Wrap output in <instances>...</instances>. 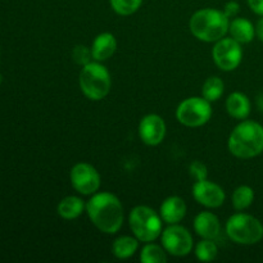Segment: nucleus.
<instances>
[{"instance_id":"obj_1","label":"nucleus","mask_w":263,"mask_h":263,"mask_svg":"<svg viewBox=\"0 0 263 263\" xmlns=\"http://www.w3.org/2000/svg\"><path fill=\"white\" fill-rule=\"evenodd\" d=\"M86 212L95 228L104 234H116L123 225V205L115 194L100 192L86 203Z\"/></svg>"},{"instance_id":"obj_6","label":"nucleus","mask_w":263,"mask_h":263,"mask_svg":"<svg viewBox=\"0 0 263 263\" xmlns=\"http://www.w3.org/2000/svg\"><path fill=\"white\" fill-rule=\"evenodd\" d=\"M226 234L234 243L240 246H253L263 238V225L253 216L236 213L226 222Z\"/></svg>"},{"instance_id":"obj_5","label":"nucleus","mask_w":263,"mask_h":263,"mask_svg":"<svg viewBox=\"0 0 263 263\" xmlns=\"http://www.w3.org/2000/svg\"><path fill=\"white\" fill-rule=\"evenodd\" d=\"M162 217L148 205H136L128 216V225L134 236L143 243H151L162 234Z\"/></svg>"},{"instance_id":"obj_29","label":"nucleus","mask_w":263,"mask_h":263,"mask_svg":"<svg viewBox=\"0 0 263 263\" xmlns=\"http://www.w3.org/2000/svg\"><path fill=\"white\" fill-rule=\"evenodd\" d=\"M256 36L263 43V17L259 18L256 25Z\"/></svg>"},{"instance_id":"obj_22","label":"nucleus","mask_w":263,"mask_h":263,"mask_svg":"<svg viewBox=\"0 0 263 263\" xmlns=\"http://www.w3.org/2000/svg\"><path fill=\"white\" fill-rule=\"evenodd\" d=\"M254 200V192L251 186L248 185H241L238 186L233 193L231 197V202H233V207L236 211H244L252 205Z\"/></svg>"},{"instance_id":"obj_2","label":"nucleus","mask_w":263,"mask_h":263,"mask_svg":"<svg viewBox=\"0 0 263 263\" xmlns=\"http://www.w3.org/2000/svg\"><path fill=\"white\" fill-rule=\"evenodd\" d=\"M229 151L236 158L249 159L263 152V126L258 122L243 120L229 136Z\"/></svg>"},{"instance_id":"obj_14","label":"nucleus","mask_w":263,"mask_h":263,"mask_svg":"<svg viewBox=\"0 0 263 263\" xmlns=\"http://www.w3.org/2000/svg\"><path fill=\"white\" fill-rule=\"evenodd\" d=\"M194 230L202 239H216L221 233V222L215 213L204 211L194 218Z\"/></svg>"},{"instance_id":"obj_13","label":"nucleus","mask_w":263,"mask_h":263,"mask_svg":"<svg viewBox=\"0 0 263 263\" xmlns=\"http://www.w3.org/2000/svg\"><path fill=\"white\" fill-rule=\"evenodd\" d=\"M159 215L167 225H175V223L181 222L186 215V203L182 198L176 197V195L168 197L161 204Z\"/></svg>"},{"instance_id":"obj_24","label":"nucleus","mask_w":263,"mask_h":263,"mask_svg":"<svg viewBox=\"0 0 263 263\" xmlns=\"http://www.w3.org/2000/svg\"><path fill=\"white\" fill-rule=\"evenodd\" d=\"M110 7L117 14L127 17L134 14L141 7L143 0H109Z\"/></svg>"},{"instance_id":"obj_9","label":"nucleus","mask_w":263,"mask_h":263,"mask_svg":"<svg viewBox=\"0 0 263 263\" xmlns=\"http://www.w3.org/2000/svg\"><path fill=\"white\" fill-rule=\"evenodd\" d=\"M212 58L216 66L221 71L230 72L239 67L243 59V49L241 44L234 40L233 37H222L216 41L212 49Z\"/></svg>"},{"instance_id":"obj_7","label":"nucleus","mask_w":263,"mask_h":263,"mask_svg":"<svg viewBox=\"0 0 263 263\" xmlns=\"http://www.w3.org/2000/svg\"><path fill=\"white\" fill-rule=\"evenodd\" d=\"M212 117L211 102L203 97H190L182 100L176 109V118L186 127H200Z\"/></svg>"},{"instance_id":"obj_26","label":"nucleus","mask_w":263,"mask_h":263,"mask_svg":"<svg viewBox=\"0 0 263 263\" xmlns=\"http://www.w3.org/2000/svg\"><path fill=\"white\" fill-rule=\"evenodd\" d=\"M190 176L195 180V181H199V180H205L208 176V170L207 166L204 163H202L200 161H194L189 167Z\"/></svg>"},{"instance_id":"obj_28","label":"nucleus","mask_w":263,"mask_h":263,"mask_svg":"<svg viewBox=\"0 0 263 263\" xmlns=\"http://www.w3.org/2000/svg\"><path fill=\"white\" fill-rule=\"evenodd\" d=\"M248 5L256 14L263 17V0H248Z\"/></svg>"},{"instance_id":"obj_31","label":"nucleus","mask_w":263,"mask_h":263,"mask_svg":"<svg viewBox=\"0 0 263 263\" xmlns=\"http://www.w3.org/2000/svg\"><path fill=\"white\" fill-rule=\"evenodd\" d=\"M2 80H3V79H2V74H0V84H2Z\"/></svg>"},{"instance_id":"obj_19","label":"nucleus","mask_w":263,"mask_h":263,"mask_svg":"<svg viewBox=\"0 0 263 263\" xmlns=\"http://www.w3.org/2000/svg\"><path fill=\"white\" fill-rule=\"evenodd\" d=\"M139 249V239L135 236L123 235L116 239L112 244V253L118 259H127L133 257Z\"/></svg>"},{"instance_id":"obj_3","label":"nucleus","mask_w":263,"mask_h":263,"mask_svg":"<svg viewBox=\"0 0 263 263\" xmlns=\"http://www.w3.org/2000/svg\"><path fill=\"white\" fill-rule=\"evenodd\" d=\"M229 26L230 18L225 12L213 8L197 10L189 21L190 32L204 43H216L225 37L229 32Z\"/></svg>"},{"instance_id":"obj_27","label":"nucleus","mask_w":263,"mask_h":263,"mask_svg":"<svg viewBox=\"0 0 263 263\" xmlns=\"http://www.w3.org/2000/svg\"><path fill=\"white\" fill-rule=\"evenodd\" d=\"M239 10H240V7H239V4L236 2L226 3L225 8H223V12H225V14L228 15L229 18L236 17L239 13Z\"/></svg>"},{"instance_id":"obj_15","label":"nucleus","mask_w":263,"mask_h":263,"mask_svg":"<svg viewBox=\"0 0 263 263\" xmlns=\"http://www.w3.org/2000/svg\"><path fill=\"white\" fill-rule=\"evenodd\" d=\"M117 50V40L110 32H102L94 39L91 45L92 59L97 62H104L112 58Z\"/></svg>"},{"instance_id":"obj_10","label":"nucleus","mask_w":263,"mask_h":263,"mask_svg":"<svg viewBox=\"0 0 263 263\" xmlns=\"http://www.w3.org/2000/svg\"><path fill=\"white\" fill-rule=\"evenodd\" d=\"M69 179L73 189L82 195H92L99 190L102 179L94 166L86 162H80L72 167Z\"/></svg>"},{"instance_id":"obj_30","label":"nucleus","mask_w":263,"mask_h":263,"mask_svg":"<svg viewBox=\"0 0 263 263\" xmlns=\"http://www.w3.org/2000/svg\"><path fill=\"white\" fill-rule=\"evenodd\" d=\"M258 107H259V109L263 110V94H261L258 97Z\"/></svg>"},{"instance_id":"obj_20","label":"nucleus","mask_w":263,"mask_h":263,"mask_svg":"<svg viewBox=\"0 0 263 263\" xmlns=\"http://www.w3.org/2000/svg\"><path fill=\"white\" fill-rule=\"evenodd\" d=\"M225 91V82L217 76L208 77L202 87V97L208 102H217Z\"/></svg>"},{"instance_id":"obj_18","label":"nucleus","mask_w":263,"mask_h":263,"mask_svg":"<svg viewBox=\"0 0 263 263\" xmlns=\"http://www.w3.org/2000/svg\"><path fill=\"white\" fill-rule=\"evenodd\" d=\"M84 211H86V204L81 198L76 197V195L63 198L57 207V212L64 220H74V218L80 217Z\"/></svg>"},{"instance_id":"obj_16","label":"nucleus","mask_w":263,"mask_h":263,"mask_svg":"<svg viewBox=\"0 0 263 263\" xmlns=\"http://www.w3.org/2000/svg\"><path fill=\"white\" fill-rule=\"evenodd\" d=\"M226 110L235 120H247L251 113V100L243 92H231L226 99Z\"/></svg>"},{"instance_id":"obj_21","label":"nucleus","mask_w":263,"mask_h":263,"mask_svg":"<svg viewBox=\"0 0 263 263\" xmlns=\"http://www.w3.org/2000/svg\"><path fill=\"white\" fill-rule=\"evenodd\" d=\"M167 252L163 246L146 243L140 251V261L143 263H164L167 262Z\"/></svg>"},{"instance_id":"obj_23","label":"nucleus","mask_w":263,"mask_h":263,"mask_svg":"<svg viewBox=\"0 0 263 263\" xmlns=\"http://www.w3.org/2000/svg\"><path fill=\"white\" fill-rule=\"evenodd\" d=\"M218 247L215 239H203L195 246V256L202 262H211L217 257Z\"/></svg>"},{"instance_id":"obj_12","label":"nucleus","mask_w":263,"mask_h":263,"mask_svg":"<svg viewBox=\"0 0 263 263\" xmlns=\"http://www.w3.org/2000/svg\"><path fill=\"white\" fill-rule=\"evenodd\" d=\"M166 122L158 115H146L139 123V136L149 146L159 145L166 138Z\"/></svg>"},{"instance_id":"obj_8","label":"nucleus","mask_w":263,"mask_h":263,"mask_svg":"<svg viewBox=\"0 0 263 263\" xmlns=\"http://www.w3.org/2000/svg\"><path fill=\"white\" fill-rule=\"evenodd\" d=\"M161 241L168 254L174 257H185L192 253L194 240L192 234L179 223L168 225L161 234Z\"/></svg>"},{"instance_id":"obj_11","label":"nucleus","mask_w":263,"mask_h":263,"mask_svg":"<svg viewBox=\"0 0 263 263\" xmlns=\"http://www.w3.org/2000/svg\"><path fill=\"white\" fill-rule=\"evenodd\" d=\"M193 197L200 205L207 208H218L223 204L226 195L220 185L205 179L195 181L193 185Z\"/></svg>"},{"instance_id":"obj_25","label":"nucleus","mask_w":263,"mask_h":263,"mask_svg":"<svg viewBox=\"0 0 263 263\" xmlns=\"http://www.w3.org/2000/svg\"><path fill=\"white\" fill-rule=\"evenodd\" d=\"M72 58H73L74 63H77L79 66H86L87 63L92 62L91 49L85 45H76L72 50Z\"/></svg>"},{"instance_id":"obj_17","label":"nucleus","mask_w":263,"mask_h":263,"mask_svg":"<svg viewBox=\"0 0 263 263\" xmlns=\"http://www.w3.org/2000/svg\"><path fill=\"white\" fill-rule=\"evenodd\" d=\"M229 33L239 44H248L256 36V27L253 23L246 18H234L230 21Z\"/></svg>"},{"instance_id":"obj_4","label":"nucleus","mask_w":263,"mask_h":263,"mask_svg":"<svg viewBox=\"0 0 263 263\" xmlns=\"http://www.w3.org/2000/svg\"><path fill=\"white\" fill-rule=\"evenodd\" d=\"M79 85L82 94L90 100H102L112 89V79L107 67L102 62H90L82 67L79 77Z\"/></svg>"}]
</instances>
